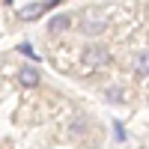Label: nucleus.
Returning a JSON list of instances; mask_svg holds the SVG:
<instances>
[{"label": "nucleus", "instance_id": "3", "mask_svg": "<svg viewBox=\"0 0 149 149\" xmlns=\"http://www.w3.org/2000/svg\"><path fill=\"white\" fill-rule=\"evenodd\" d=\"M54 6H57L54 0H42V3H24V6H18V18H24V21H33V18L45 15V12H51Z\"/></svg>", "mask_w": 149, "mask_h": 149}, {"label": "nucleus", "instance_id": "1", "mask_svg": "<svg viewBox=\"0 0 149 149\" xmlns=\"http://www.w3.org/2000/svg\"><path fill=\"white\" fill-rule=\"evenodd\" d=\"M104 24H107V15H104V9H98V6H86L78 15V27H81L84 36H98L104 30Z\"/></svg>", "mask_w": 149, "mask_h": 149}, {"label": "nucleus", "instance_id": "5", "mask_svg": "<svg viewBox=\"0 0 149 149\" xmlns=\"http://www.w3.org/2000/svg\"><path fill=\"white\" fill-rule=\"evenodd\" d=\"M134 74L137 78H149V48L134 54Z\"/></svg>", "mask_w": 149, "mask_h": 149}, {"label": "nucleus", "instance_id": "6", "mask_svg": "<svg viewBox=\"0 0 149 149\" xmlns=\"http://www.w3.org/2000/svg\"><path fill=\"white\" fill-rule=\"evenodd\" d=\"M69 24H72L69 12H57V15H51V21H48V30H51V33H63Z\"/></svg>", "mask_w": 149, "mask_h": 149}, {"label": "nucleus", "instance_id": "9", "mask_svg": "<svg viewBox=\"0 0 149 149\" xmlns=\"http://www.w3.org/2000/svg\"><path fill=\"white\" fill-rule=\"evenodd\" d=\"M18 51H21L24 57H30V60H36V54H33V48H30V45H21V48H18Z\"/></svg>", "mask_w": 149, "mask_h": 149}, {"label": "nucleus", "instance_id": "7", "mask_svg": "<svg viewBox=\"0 0 149 149\" xmlns=\"http://www.w3.org/2000/svg\"><path fill=\"white\" fill-rule=\"evenodd\" d=\"M104 95H107L113 104H119V102H125V86H107Z\"/></svg>", "mask_w": 149, "mask_h": 149}, {"label": "nucleus", "instance_id": "8", "mask_svg": "<svg viewBox=\"0 0 149 149\" xmlns=\"http://www.w3.org/2000/svg\"><path fill=\"white\" fill-rule=\"evenodd\" d=\"M69 131H72V134H86V122H84V119H74L72 125H69Z\"/></svg>", "mask_w": 149, "mask_h": 149}, {"label": "nucleus", "instance_id": "2", "mask_svg": "<svg viewBox=\"0 0 149 149\" xmlns=\"http://www.w3.org/2000/svg\"><path fill=\"white\" fill-rule=\"evenodd\" d=\"M81 63L86 69H102V66L110 63V51H107L104 45H86L84 51H81Z\"/></svg>", "mask_w": 149, "mask_h": 149}, {"label": "nucleus", "instance_id": "4", "mask_svg": "<svg viewBox=\"0 0 149 149\" xmlns=\"http://www.w3.org/2000/svg\"><path fill=\"white\" fill-rule=\"evenodd\" d=\"M18 81H21V86H39L42 74H39V69H36V66H24V69L18 72Z\"/></svg>", "mask_w": 149, "mask_h": 149}, {"label": "nucleus", "instance_id": "10", "mask_svg": "<svg viewBox=\"0 0 149 149\" xmlns=\"http://www.w3.org/2000/svg\"><path fill=\"white\" fill-rule=\"evenodd\" d=\"M84 149H102V146H95V143H90V146H84Z\"/></svg>", "mask_w": 149, "mask_h": 149}]
</instances>
